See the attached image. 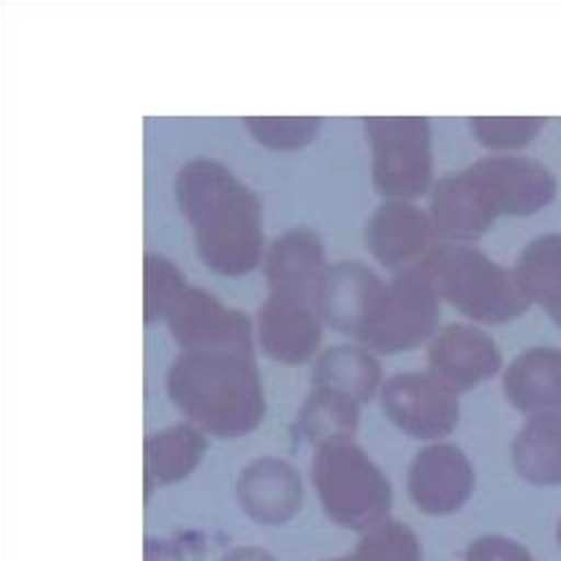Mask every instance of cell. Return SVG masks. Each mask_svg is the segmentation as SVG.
Masks as SVG:
<instances>
[{
	"label": "cell",
	"mask_w": 561,
	"mask_h": 561,
	"mask_svg": "<svg viewBox=\"0 0 561 561\" xmlns=\"http://www.w3.org/2000/svg\"><path fill=\"white\" fill-rule=\"evenodd\" d=\"M550 318H552V320H554V322H557V324H559V327H561V309H559V311H557V313H552V316H550Z\"/></svg>",
	"instance_id": "cell-29"
},
{
	"label": "cell",
	"mask_w": 561,
	"mask_h": 561,
	"mask_svg": "<svg viewBox=\"0 0 561 561\" xmlns=\"http://www.w3.org/2000/svg\"><path fill=\"white\" fill-rule=\"evenodd\" d=\"M465 561H533V557L522 543L513 539L500 535H484L469 543Z\"/></svg>",
	"instance_id": "cell-26"
},
{
	"label": "cell",
	"mask_w": 561,
	"mask_h": 561,
	"mask_svg": "<svg viewBox=\"0 0 561 561\" xmlns=\"http://www.w3.org/2000/svg\"><path fill=\"white\" fill-rule=\"evenodd\" d=\"M333 561H362L355 552H351V554H346V557H342V559H333Z\"/></svg>",
	"instance_id": "cell-28"
},
{
	"label": "cell",
	"mask_w": 561,
	"mask_h": 561,
	"mask_svg": "<svg viewBox=\"0 0 561 561\" xmlns=\"http://www.w3.org/2000/svg\"><path fill=\"white\" fill-rule=\"evenodd\" d=\"M241 508L261 524H283L291 519L302 502L298 471L278 458L250 462L237 482Z\"/></svg>",
	"instance_id": "cell-15"
},
{
	"label": "cell",
	"mask_w": 561,
	"mask_h": 561,
	"mask_svg": "<svg viewBox=\"0 0 561 561\" xmlns=\"http://www.w3.org/2000/svg\"><path fill=\"white\" fill-rule=\"evenodd\" d=\"M167 392L195 427L219 438L252 432L265 414L254 353L182 351L167 370Z\"/></svg>",
	"instance_id": "cell-3"
},
{
	"label": "cell",
	"mask_w": 561,
	"mask_h": 561,
	"mask_svg": "<svg viewBox=\"0 0 561 561\" xmlns=\"http://www.w3.org/2000/svg\"><path fill=\"white\" fill-rule=\"evenodd\" d=\"M419 265L440 298L478 322L500 324L522 316L530 305L515 272L471 245L436 243Z\"/></svg>",
	"instance_id": "cell-4"
},
{
	"label": "cell",
	"mask_w": 561,
	"mask_h": 561,
	"mask_svg": "<svg viewBox=\"0 0 561 561\" xmlns=\"http://www.w3.org/2000/svg\"><path fill=\"white\" fill-rule=\"evenodd\" d=\"M324 270V245L309 228H291L278 234L263 259L270 294H287L311 302Z\"/></svg>",
	"instance_id": "cell-16"
},
{
	"label": "cell",
	"mask_w": 561,
	"mask_h": 561,
	"mask_svg": "<svg viewBox=\"0 0 561 561\" xmlns=\"http://www.w3.org/2000/svg\"><path fill=\"white\" fill-rule=\"evenodd\" d=\"M541 116H473L469 127L480 145L489 149H519L543 127Z\"/></svg>",
	"instance_id": "cell-25"
},
{
	"label": "cell",
	"mask_w": 561,
	"mask_h": 561,
	"mask_svg": "<svg viewBox=\"0 0 561 561\" xmlns=\"http://www.w3.org/2000/svg\"><path fill=\"white\" fill-rule=\"evenodd\" d=\"M386 283L359 261H342L324 270L313 289L316 313L333 329L357 337L370 318Z\"/></svg>",
	"instance_id": "cell-12"
},
{
	"label": "cell",
	"mask_w": 561,
	"mask_h": 561,
	"mask_svg": "<svg viewBox=\"0 0 561 561\" xmlns=\"http://www.w3.org/2000/svg\"><path fill=\"white\" fill-rule=\"evenodd\" d=\"M322 118L316 116H248L243 125L248 131L270 149H300L309 145Z\"/></svg>",
	"instance_id": "cell-24"
},
{
	"label": "cell",
	"mask_w": 561,
	"mask_h": 561,
	"mask_svg": "<svg viewBox=\"0 0 561 561\" xmlns=\"http://www.w3.org/2000/svg\"><path fill=\"white\" fill-rule=\"evenodd\" d=\"M427 362L430 373L451 390L462 392L493 377L502 366V355L484 331L454 322L434 333L427 346Z\"/></svg>",
	"instance_id": "cell-13"
},
{
	"label": "cell",
	"mask_w": 561,
	"mask_h": 561,
	"mask_svg": "<svg viewBox=\"0 0 561 561\" xmlns=\"http://www.w3.org/2000/svg\"><path fill=\"white\" fill-rule=\"evenodd\" d=\"M504 394L524 414L561 412V348L533 346L519 353L502 377Z\"/></svg>",
	"instance_id": "cell-17"
},
{
	"label": "cell",
	"mask_w": 561,
	"mask_h": 561,
	"mask_svg": "<svg viewBox=\"0 0 561 561\" xmlns=\"http://www.w3.org/2000/svg\"><path fill=\"white\" fill-rule=\"evenodd\" d=\"M311 300L270 294L256 313V333L263 351L283 364H302L320 346V316Z\"/></svg>",
	"instance_id": "cell-14"
},
{
	"label": "cell",
	"mask_w": 561,
	"mask_h": 561,
	"mask_svg": "<svg viewBox=\"0 0 561 561\" xmlns=\"http://www.w3.org/2000/svg\"><path fill=\"white\" fill-rule=\"evenodd\" d=\"M164 322L182 351L252 353L250 318L206 289L186 285L164 313Z\"/></svg>",
	"instance_id": "cell-8"
},
{
	"label": "cell",
	"mask_w": 561,
	"mask_h": 561,
	"mask_svg": "<svg viewBox=\"0 0 561 561\" xmlns=\"http://www.w3.org/2000/svg\"><path fill=\"white\" fill-rule=\"evenodd\" d=\"M438 291L421 265L401 270L386 283L357 340L370 351L399 353L434 337L438 324Z\"/></svg>",
	"instance_id": "cell-7"
},
{
	"label": "cell",
	"mask_w": 561,
	"mask_h": 561,
	"mask_svg": "<svg viewBox=\"0 0 561 561\" xmlns=\"http://www.w3.org/2000/svg\"><path fill=\"white\" fill-rule=\"evenodd\" d=\"M175 199L210 270L241 276L261 263L259 197L226 164L213 158L186 162L175 178Z\"/></svg>",
	"instance_id": "cell-2"
},
{
	"label": "cell",
	"mask_w": 561,
	"mask_h": 561,
	"mask_svg": "<svg viewBox=\"0 0 561 561\" xmlns=\"http://www.w3.org/2000/svg\"><path fill=\"white\" fill-rule=\"evenodd\" d=\"M224 561H274V559L259 548H239V550H232Z\"/></svg>",
	"instance_id": "cell-27"
},
{
	"label": "cell",
	"mask_w": 561,
	"mask_h": 561,
	"mask_svg": "<svg viewBox=\"0 0 561 561\" xmlns=\"http://www.w3.org/2000/svg\"><path fill=\"white\" fill-rule=\"evenodd\" d=\"M513 465L533 484H561V414H537L517 432Z\"/></svg>",
	"instance_id": "cell-20"
},
{
	"label": "cell",
	"mask_w": 561,
	"mask_h": 561,
	"mask_svg": "<svg viewBox=\"0 0 561 561\" xmlns=\"http://www.w3.org/2000/svg\"><path fill=\"white\" fill-rule=\"evenodd\" d=\"M408 491L412 502L423 513H454L471 497L473 467L456 445H427L414 456L410 465Z\"/></svg>",
	"instance_id": "cell-11"
},
{
	"label": "cell",
	"mask_w": 561,
	"mask_h": 561,
	"mask_svg": "<svg viewBox=\"0 0 561 561\" xmlns=\"http://www.w3.org/2000/svg\"><path fill=\"white\" fill-rule=\"evenodd\" d=\"M557 195L554 175L524 156H486L440 178L430 197L436 234L462 243L482 237L502 215H533Z\"/></svg>",
	"instance_id": "cell-1"
},
{
	"label": "cell",
	"mask_w": 561,
	"mask_h": 561,
	"mask_svg": "<svg viewBox=\"0 0 561 561\" xmlns=\"http://www.w3.org/2000/svg\"><path fill=\"white\" fill-rule=\"evenodd\" d=\"M357 423L359 403L329 388H313L298 414L300 434L316 447L333 440H353Z\"/></svg>",
	"instance_id": "cell-22"
},
{
	"label": "cell",
	"mask_w": 561,
	"mask_h": 561,
	"mask_svg": "<svg viewBox=\"0 0 561 561\" xmlns=\"http://www.w3.org/2000/svg\"><path fill=\"white\" fill-rule=\"evenodd\" d=\"M515 276L528 300L539 302L548 313L561 309V234L546 232L522 250Z\"/></svg>",
	"instance_id": "cell-21"
},
{
	"label": "cell",
	"mask_w": 561,
	"mask_h": 561,
	"mask_svg": "<svg viewBox=\"0 0 561 561\" xmlns=\"http://www.w3.org/2000/svg\"><path fill=\"white\" fill-rule=\"evenodd\" d=\"M373 184L388 199H412L432 182V136L425 116H368Z\"/></svg>",
	"instance_id": "cell-6"
},
{
	"label": "cell",
	"mask_w": 561,
	"mask_h": 561,
	"mask_svg": "<svg viewBox=\"0 0 561 561\" xmlns=\"http://www.w3.org/2000/svg\"><path fill=\"white\" fill-rule=\"evenodd\" d=\"M388 419L414 438H443L458 425V392L434 373H399L381 386Z\"/></svg>",
	"instance_id": "cell-9"
},
{
	"label": "cell",
	"mask_w": 561,
	"mask_h": 561,
	"mask_svg": "<svg viewBox=\"0 0 561 561\" xmlns=\"http://www.w3.org/2000/svg\"><path fill=\"white\" fill-rule=\"evenodd\" d=\"M432 217L408 199H386L366 221V243L373 256L394 270L419 265L434 243Z\"/></svg>",
	"instance_id": "cell-10"
},
{
	"label": "cell",
	"mask_w": 561,
	"mask_h": 561,
	"mask_svg": "<svg viewBox=\"0 0 561 561\" xmlns=\"http://www.w3.org/2000/svg\"><path fill=\"white\" fill-rule=\"evenodd\" d=\"M311 377L316 388H329L364 403L379 390L381 366L368 348L331 346L316 359Z\"/></svg>",
	"instance_id": "cell-19"
},
{
	"label": "cell",
	"mask_w": 561,
	"mask_h": 561,
	"mask_svg": "<svg viewBox=\"0 0 561 561\" xmlns=\"http://www.w3.org/2000/svg\"><path fill=\"white\" fill-rule=\"evenodd\" d=\"M142 272H145L142 313H145V322L149 324L156 320H164V313L186 287V278L173 261L151 252L145 254Z\"/></svg>",
	"instance_id": "cell-23"
},
{
	"label": "cell",
	"mask_w": 561,
	"mask_h": 561,
	"mask_svg": "<svg viewBox=\"0 0 561 561\" xmlns=\"http://www.w3.org/2000/svg\"><path fill=\"white\" fill-rule=\"evenodd\" d=\"M206 451V438L193 423H180L147 436L145 440V489L186 478Z\"/></svg>",
	"instance_id": "cell-18"
},
{
	"label": "cell",
	"mask_w": 561,
	"mask_h": 561,
	"mask_svg": "<svg viewBox=\"0 0 561 561\" xmlns=\"http://www.w3.org/2000/svg\"><path fill=\"white\" fill-rule=\"evenodd\" d=\"M311 480L327 515L351 530L368 533L386 522L390 482L368 454L353 440H333L316 447Z\"/></svg>",
	"instance_id": "cell-5"
},
{
	"label": "cell",
	"mask_w": 561,
	"mask_h": 561,
	"mask_svg": "<svg viewBox=\"0 0 561 561\" xmlns=\"http://www.w3.org/2000/svg\"><path fill=\"white\" fill-rule=\"evenodd\" d=\"M557 539H559V546H561V522H559V530H557Z\"/></svg>",
	"instance_id": "cell-30"
}]
</instances>
